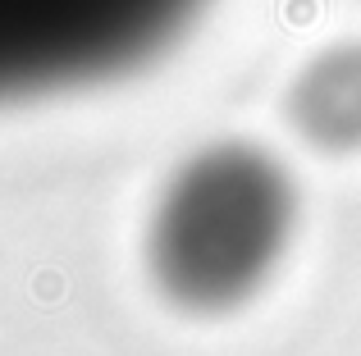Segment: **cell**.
Here are the masks:
<instances>
[{"label": "cell", "mask_w": 361, "mask_h": 356, "mask_svg": "<svg viewBox=\"0 0 361 356\" xmlns=\"http://www.w3.org/2000/svg\"><path fill=\"white\" fill-rule=\"evenodd\" d=\"M288 229L293 187L279 160L247 142H215L160 192L147 265L183 311H229L265 284Z\"/></svg>", "instance_id": "6da1fadb"}, {"label": "cell", "mask_w": 361, "mask_h": 356, "mask_svg": "<svg viewBox=\"0 0 361 356\" xmlns=\"http://www.w3.org/2000/svg\"><path fill=\"white\" fill-rule=\"evenodd\" d=\"M206 0H0V101L119 78Z\"/></svg>", "instance_id": "7a4b0ae2"}, {"label": "cell", "mask_w": 361, "mask_h": 356, "mask_svg": "<svg viewBox=\"0 0 361 356\" xmlns=\"http://www.w3.org/2000/svg\"><path fill=\"white\" fill-rule=\"evenodd\" d=\"M293 119L311 142H348L361 133V60L329 55L293 87Z\"/></svg>", "instance_id": "3957f363"}]
</instances>
